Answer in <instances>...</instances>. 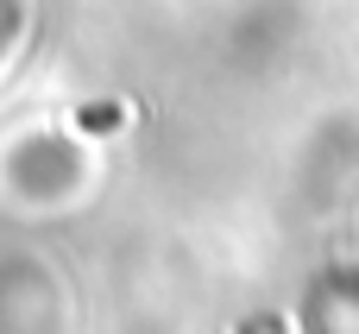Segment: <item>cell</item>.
Segmentation results:
<instances>
[{
	"instance_id": "6da1fadb",
	"label": "cell",
	"mask_w": 359,
	"mask_h": 334,
	"mask_svg": "<svg viewBox=\"0 0 359 334\" xmlns=\"http://www.w3.org/2000/svg\"><path fill=\"white\" fill-rule=\"evenodd\" d=\"M13 32H19V0H0V57L13 44Z\"/></svg>"
}]
</instances>
